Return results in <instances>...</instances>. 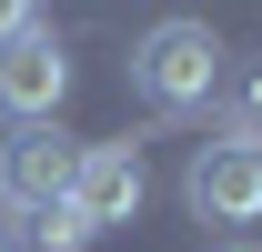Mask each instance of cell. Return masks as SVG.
I'll return each instance as SVG.
<instances>
[{
	"mask_svg": "<svg viewBox=\"0 0 262 252\" xmlns=\"http://www.w3.org/2000/svg\"><path fill=\"white\" fill-rule=\"evenodd\" d=\"M31 242H40V252H81V242H91V222L61 202V212H40V222H31Z\"/></svg>",
	"mask_w": 262,
	"mask_h": 252,
	"instance_id": "8992f818",
	"label": "cell"
},
{
	"mask_svg": "<svg viewBox=\"0 0 262 252\" xmlns=\"http://www.w3.org/2000/svg\"><path fill=\"white\" fill-rule=\"evenodd\" d=\"M242 141H262V71L242 81Z\"/></svg>",
	"mask_w": 262,
	"mask_h": 252,
	"instance_id": "52a82bcc",
	"label": "cell"
},
{
	"mask_svg": "<svg viewBox=\"0 0 262 252\" xmlns=\"http://www.w3.org/2000/svg\"><path fill=\"white\" fill-rule=\"evenodd\" d=\"M0 252H10V222H0Z\"/></svg>",
	"mask_w": 262,
	"mask_h": 252,
	"instance_id": "30bf717a",
	"label": "cell"
},
{
	"mask_svg": "<svg viewBox=\"0 0 262 252\" xmlns=\"http://www.w3.org/2000/svg\"><path fill=\"white\" fill-rule=\"evenodd\" d=\"M61 101H71V51H61V31L31 10L20 31L0 40V121H10V131H40Z\"/></svg>",
	"mask_w": 262,
	"mask_h": 252,
	"instance_id": "7a4b0ae2",
	"label": "cell"
},
{
	"mask_svg": "<svg viewBox=\"0 0 262 252\" xmlns=\"http://www.w3.org/2000/svg\"><path fill=\"white\" fill-rule=\"evenodd\" d=\"M131 91H141V111H162V121L202 111V101L222 91V40H212V20H151V31L131 40Z\"/></svg>",
	"mask_w": 262,
	"mask_h": 252,
	"instance_id": "6da1fadb",
	"label": "cell"
},
{
	"mask_svg": "<svg viewBox=\"0 0 262 252\" xmlns=\"http://www.w3.org/2000/svg\"><path fill=\"white\" fill-rule=\"evenodd\" d=\"M222 252H262V242H222Z\"/></svg>",
	"mask_w": 262,
	"mask_h": 252,
	"instance_id": "9c48e42d",
	"label": "cell"
},
{
	"mask_svg": "<svg viewBox=\"0 0 262 252\" xmlns=\"http://www.w3.org/2000/svg\"><path fill=\"white\" fill-rule=\"evenodd\" d=\"M20 20H31V10H0V40H10V31H20Z\"/></svg>",
	"mask_w": 262,
	"mask_h": 252,
	"instance_id": "ba28073f",
	"label": "cell"
},
{
	"mask_svg": "<svg viewBox=\"0 0 262 252\" xmlns=\"http://www.w3.org/2000/svg\"><path fill=\"white\" fill-rule=\"evenodd\" d=\"M141 192H151L141 141H81V161H71V212L91 222V232L131 222V212H141Z\"/></svg>",
	"mask_w": 262,
	"mask_h": 252,
	"instance_id": "5b68a950",
	"label": "cell"
},
{
	"mask_svg": "<svg viewBox=\"0 0 262 252\" xmlns=\"http://www.w3.org/2000/svg\"><path fill=\"white\" fill-rule=\"evenodd\" d=\"M71 161H81V141H71L61 121L40 131H10L0 141V222H40L71 202Z\"/></svg>",
	"mask_w": 262,
	"mask_h": 252,
	"instance_id": "3957f363",
	"label": "cell"
},
{
	"mask_svg": "<svg viewBox=\"0 0 262 252\" xmlns=\"http://www.w3.org/2000/svg\"><path fill=\"white\" fill-rule=\"evenodd\" d=\"M182 202H192V222H262V141H242V131L192 141Z\"/></svg>",
	"mask_w": 262,
	"mask_h": 252,
	"instance_id": "277c9868",
	"label": "cell"
}]
</instances>
